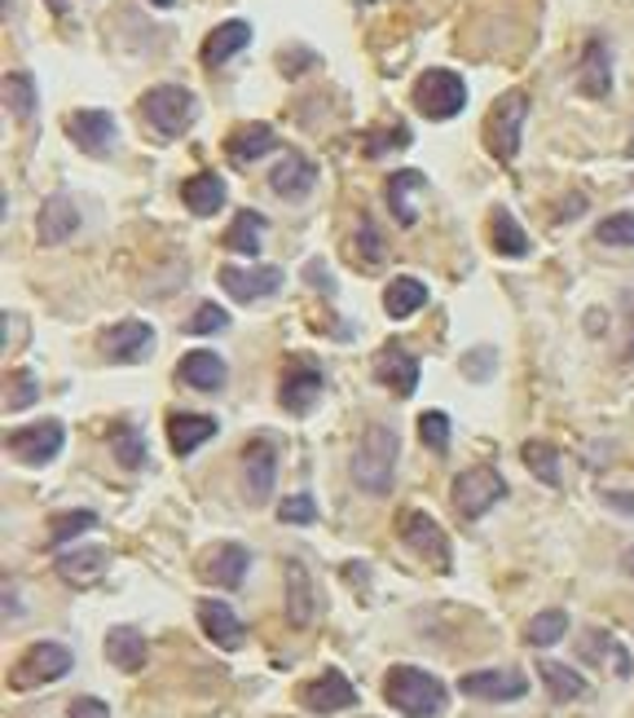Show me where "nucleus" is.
<instances>
[{
  "label": "nucleus",
  "mask_w": 634,
  "mask_h": 718,
  "mask_svg": "<svg viewBox=\"0 0 634 718\" xmlns=\"http://www.w3.org/2000/svg\"><path fill=\"white\" fill-rule=\"evenodd\" d=\"M102 352H106V362H146V357L155 352V330L146 322H120L106 330L102 339Z\"/></svg>",
  "instance_id": "2eb2a0df"
},
{
  "label": "nucleus",
  "mask_w": 634,
  "mask_h": 718,
  "mask_svg": "<svg viewBox=\"0 0 634 718\" xmlns=\"http://www.w3.org/2000/svg\"><path fill=\"white\" fill-rule=\"evenodd\" d=\"M524 120H529V93L511 89V93H502L494 102L489 124H485V146H489L494 159L511 164L520 155V128H524Z\"/></svg>",
  "instance_id": "20e7f679"
},
{
  "label": "nucleus",
  "mask_w": 634,
  "mask_h": 718,
  "mask_svg": "<svg viewBox=\"0 0 634 718\" xmlns=\"http://www.w3.org/2000/svg\"><path fill=\"white\" fill-rule=\"evenodd\" d=\"M494 251L498 256H529V238H524V229L516 225V216L511 212H494Z\"/></svg>",
  "instance_id": "58836bf2"
},
{
  "label": "nucleus",
  "mask_w": 634,
  "mask_h": 718,
  "mask_svg": "<svg viewBox=\"0 0 634 718\" xmlns=\"http://www.w3.org/2000/svg\"><path fill=\"white\" fill-rule=\"evenodd\" d=\"M577 89L586 98H608L612 93V58H608V45L603 41H586L581 49V63H577Z\"/></svg>",
  "instance_id": "412c9836"
},
{
  "label": "nucleus",
  "mask_w": 634,
  "mask_h": 718,
  "mask_svg": "<svg viewBox=\"0 0 634 718\" xmlns=\"http://www.w3.org/2000/svg\"><path fill=\"white\" fill-rule=\"evenodd\" d=\"M76 229H80V207H76V199H71V194H49L45 207H41V221H36L41 243H45V247H58V243H67Z\"/></svg>",
  "instance_id": "6ab92c4d"
},
{
  "label": "nucleus",
  "mask_w": 634,
  "mask_h": 718,
  "mask_svg": "<svg viewBox=\"0 0 634 718\" xmlns=\"http://www.w3.org/2000/svg\"><path fill=\"white\" fill-rule=\"evenodd\" d=\"M375 380H380L388 393L410 397V393L419 389V357H415L410 348H401V344L380 348V352H375Z\"/></svg>",
  "instance_id": "f8f14e48"
},
{
  "label": "nucleus",
  "mask_w": 634,
  "mask_h": 718,
  "mask_svg": "<svg viewBox=\"0 0 634 718\" xmlns=\"http://www.w3.org/2000/svg\"><path fill=\"white\" fill-rule=\"evenodd\" d=\"M304 278L317 287V291H327V295H336V278L327 273V265L322 260H308V269H304Z\"/></svg>",
  "instance_id": "3c124183"
},
{
  "label": "nucleus",
  "mask_w": 634,
  "mask_h": 718,
  "mask_svg": "<svg viewBox=\"0 0 634 718\" xmlns=\"http://www.w3.org/2000/svg\"><path fill=\"white\" fill-rule=\"evenodd\" d=\"M150 5H159V10H172V5H177V0H150Z\"/></svg>",
  "instance_id": "5fc2aeb1"
},
{
  "label": "nucleus",
  "mask_w": 634,
  "mask_h": 718,
  "mask_svg": "<svg viewBox=\"0 0 634 718\" xmlns=\"http://www.w3.org/2000/svg\"><path fill=\"white\" fill-rule=\"evenodd\" d=\"M564 635H568V613H564V608L537 613V617L529 621V630H524V639H529L533 648H551V643H559Z\"/></svg>",
  "instance_id": "4c0bfd02"
},
{
  "label": "nucleus",
  "mask_w": 634,
  "mask_h": 718,
  "mask_svg": "<svg viewBox=\"0 0 634 718\" xmlns=\"http://www.w3.org/2000/svg\"><path fill=\"white\" fill-rule=\"evenodd\" d=\"M603 503L616 507V512H625V516H634V498L630 494H603Z\"/></svg>",
  "instance_id": "603ef678"
},
{
  "label": "nucleus",
  "mask_w": 634,
  "mask_h": 718,
  "mask_svg": "<svg viewBox=\"0 0 634 718\" xmlns=\"http://www.w3.org/2000/svg\"><path fill=\"white\" fill-rule=\"evenodd\" d=\"M397 450H401L397 433L388 424H371L362 446L353 450V468H349L353 485L362 494H371V498H384L393 490V476H397Z\"/></svg>",
  "instance_id": "f03ea898"
},
{
  "label": "nucleus",
  "mask_w": 634,
  "mask_h": 718,
  "mask_svg": "<svg viewBox=\"0 0 634 718\" xmlns=\"http://www.w3.org/2000/svg\"><path fill=\"white\" fill-rule=\"evenodd\" d=\"M423 304H428V287H423L419 278H397V282L384 291V308H388V317H397V322L415 317Z\"/></svg>",
  "instance_id": "72a5a7b5"
},
{
  "label": "nucleus",
  "mask_w": 634,
  "mask_h": 718,
  "mask_svg": "<svg viewBox=\"0 0 634 718\" xmlns=\"http://www.w3.org/2000/svg\"><path fill=\"white\" fill-rule=\"evenodd\" d=\"M199 626H203V635H207L216 648H225V652H238L242 639H247L238 613H234L225 599H199Z\"/></svg>",
  "instance_id": "dca6fc26"
},
{
  "label": "nucleus",
  "mask_w": 634,
  "mask_h": 718,
  "mask_svg": "<svg viewBox=\"0 0 634 718\" xmlns=\"http://www.w3.org/2000/svg\"><path fill=\"white\" fill-rule=\"evenodd\" d=\"M415 190H428V177L415 172V168H401V172L388 181V207H393V216H397L401 225H415V221H419L415 199H410Z\"/></svg>",
  "instance_id": "2f4dec72"
},
{
  "label": "nucleus",
  "mask_w": 634,
  "mask_h": 718,
  "mask_svg": "<svg viewBox=\"0 0 634 718\" xmlns=\"http://www.w3.org/2000/svg\"><path fill=\"white\" fill-rule=\"evenodd\" d=\"M67 137L84 155H106L111 142H115V115H106V111H76L67 120Z\"/></svg>",
  "instance_id": "a211bd4d"
},
{
  "label": "nucleus",
  "mask_w": 634,
  "mask_h": 718,
  "mask_svg": "<svg viewBox=\"0 0 634 718\" xmlns=\"http://www.w3.org/2000/svg\"><path fill=\"white\" fill-rule=\"evenodd\" d=\"M322 393H327V375H317L313 367H295V371L282 375L278 402H282V411H291V415H308L317 402H322Z\"/></svg>",
  "instance_id": "f3484780"
},
{
  "label": "nucleus",
  "mask_w": 634,
  "mask_h": 718,
  "mask_svg": "<svg viewBox=\"0 0 634 718\" xmlns=\"http://www.w3.org/2000/svg\"><path fill=\"white\" fill-rule=\"evenodd\" d=\"M5 106H10V115H19L23 124L36 115V80H32L27 71L5 76Z\"/></svg>",
  "instance_id": "f704fd0d"
},
{
  "label": "nucleus",
  "mask_w": 634,
  "mask_h": 718,
  "mask_svg": "<svg viewBox=\"0 0 634 718\" xmlns=\"http://www.w3.org/2000/svg\"><path fill=\"white\" fill-rule=\"evenodd\" d=\"M384 696L406 718H441L450 709V687L419 665H393L384 678Z\"/></svg>",
  "instance_id": "f257e3e1"
},
{
  "label": "nucleus",
  "mask_w": 634,
  "mask_h": 718,
  "mask_svg": "<svg viewBox=\"0 0 634 718\" xmlns=\"http://www.w3.org/2000/svg\"><path fill=\"white\" fill-rule=\"evenodd\" d=\"M229 326V313L220 308V304H199V313L190 317V335H207V330H225Z\"/></svg>",
  "instance_id": "49530a36"
},
{
  "label": "nucleus",
  "mask_w": 634,
  "mask_h": 718,
  "mask_svg": "<svg viewBox=\"0 0 634 718\" xmlns=\"http://www.w3.org/2000/svg\"><path fill=\"white\" fill-rule=\"evenodd\" d=\"M111 450H115V459H120L128 472L146 468V437H141L133 424H115V433H111Z\"/></svg>",
  "instance_id": "c9c22d12"
},
{
  "label": "nucleus",
  "mask_w": 634,
  "mask_h": 718,
  "mask_svg": "<svg viewBox=\"0 0 634 718\" xmlns=\"http://www.w3.org/2000/svg\"><path fill=\"white\" fill-rule=\"evenodd\" d=\"M415 106H419V115H428V120H454V115L467 106V85H463V76H454V71H445V67L423 71L419 85H415Z\"/></svg>",
  "instance_id": "0eeeda50"
},
{
  "label": "nucleus",
  "mask_w": 634,
  "mask_h": 718,
  "mask_svg": "<svg viewBox=\"0 0 634 718\" xmlns=\"http://www.w3.org/2000/svg\"><path fill=\"white\" fill-rule=\"evenodd\" d=\"M273 146H278V137H273V128H269V124H242V128H234V137L225 142L229 164H238V168H247V164L264 159Z\"/></svg>",
  "instance_id": "a878e982"
},
{
  "label": "nucleus",
  "mask_w": 634,
  "mask_h": 718,
  "mask_svg": "<svg viewBox=\"0 0 634 718\" xmlns=\"http://www.w3.org/2000/svg\"><path fill=\"white\" fill-rule=\"evenodd\" d=\"M247 569H251V551L238 547V542H229V547H220V551L203 564V577L216 582L220 591H238V586L247 582Z\"/></svg>",
  "instance_id": "b1692460"
},
{
  "label": "nucleus",
  "mask_w": 634,
  "mask_h": 718,
  "mask_svg": "<svg viewBox=\"0 0 634 718\" xmlns=\"http://www.w3.org/2000/svg\"><path fill=\"white\" fill-rule=\"evenodd\" d=\"M537 674L551 692V700L568 705V700H581L586 696V678L573 670V665H559V661H537Z\"/></svg>",
  "instance_id": "473e14b6"
},
{
  "label": "nucleus",
  "mask_w": 634,
  "mask_h": 718,
  "mask_svg": "<svg viewBox=\"0 0 634 718\" xmlns=\"http://www.w3.org/2000/svg\"><path fill=\"white\" fill-rule=\"evenodd\" d=\"M463 371H467L472 380H489V375H494V348L467 352V357H463Z\"/></svg>",
  "instance_id": "09e8293b"
},
{
  "label": "nucleus",
  "mask_w": 634,
  "mask_h": 718,
  "mask_svg": "<svg viewBox=\"0 0 634 718\" xmlns=\"http://www.w3.org/2000/svg\"><path fill=\"white\" fill-rule=\"evenodd\" d=\"M247 45H251V23L229 19V23H220V27L203 41V63H207V67H220V63H229L234 54H242Z\"/></svg>",
  "instance_id": "393cba45"
},
{
  "label": "nucleus",
  "mask_w": 634,
  "mask_h": 718,
  "mask_svg": "<svg viewBox=\"0 0 634 718\" xmlns=\"http://www.w3.org/2000/svg\"><path fill=\"white\" fill-rule=\"evenodd\" d=\"M595 238L608 243V247H634V212H616V216L599 221Z\"/></svg>",
  "instance_id": "79ce46f5"
},
{
  "label": "nucleus",
  "mask_w": 634,
  "mask_h": 718,
  "mask_svg": "<svg viewBox=\"0 0 634 718\" xmlns=\"http://www.w3.org/2000/svg\"><path fill=\"white\" fill-rule=\"evenodd\" d=\"M264 229H269V221H264L256 207H242V212L234 216L229 234H225V247H229V251H238V256H260Z\"/></svg>",
  "instance_id": "7c9ffc66"
},
{
  "label": "nucleus",
  "mask_w": 634,
  "mask_h": 718,
  "mask_svg": "<svg viewBox=\"0 0 634 718\" xmlns=\"http://www.w3.org/2000/svg\"><path fill=\"white\" fill-rule=\"evenodd\" d=\"M278 485V450L269 441H251L242 455V490L251 503H269Z\"/></svg>",
  "instance_id": "ddd939ff"
},
{
  "label": "nucleus",
  "mask_w": 634,
  "mask_h": 718,
  "mask_svg": "<svg viewBox=\"0 0 634 718\" xmlns=\"http://www.w3.org/2000/svg\"><path fill=\"white\" fill-rule=\"evenodd\" d=\"M177 375L190 384V389H199V393H216V389H225V362L216 352H207V348H194V352H185L181 357V367H177Z\"/></svg>",
  "instance_id": "5701e85b"
},
{
  "label": "nucleus",
  "mask_w": 634,
  "mask_h": 718,
  "mask_svg": "<svg viewBox=\"0 0 634 718\" xmlns=\"http://www.w3.org/2000/svg\"><path fill=\"white\" fill-rule=\"evenodd\" d=\"M630 304H634V300H630ZM630 357H634V339H630Z\"/></svg>",
  "instance_id": "6e6d98bb"
},
{
  "label": "nucleus",
  "mask_w": 634,
  "mask_h": 718,
  "mask_svg": "<svg viewBox=\"0 0 634 718\" xmlns=\"http://www.w3.org/2000/svg\"><path fill=\"white\" fill-rule=\"evenodd\" d=\"M406 146H410V128H406V124H393V128L366 133V142H362V150H366L371 159H380V155H388V150H406Z\"/></svg>",
  "instance_id": "a19ab883"
},
{
  "label": "nucleus",
  "mask_w": 634,
  "mask_h": 718,
  "mask_svg": "<svg viewBox=\"0 0 634 718\" xmlns=\"http://www.w3.org/2000/svg\"><path fill=\"white\" fill-rule=\"evenodd\" d=\"M630 155H634V142H630Z\"/></svg>",
  "instance_id": "4d7b16f0"
},
{
  "label": "nucleus",
  "mask_w": 634,
  "mask_h": 718,
  "mask_svg": "<svg viewBox=\"0 0 634 718\" xmlns=\"http://www.w3.org/2000/svg\"><path fill=\"white\" fill-rule=\"evenodd\" d=\"M358 247H362V256H366L371 265H380V260H384V243H380V229H375V221H371V216H362Z\"/></svg>",
  "instance_id": "de8ad7c7"
},
{
  "label": "nucleus",
  "mask_w": 634,
  "mask_h": 718,
  "mask_svg": "<svg viewBox=\"0 0 634 718\" xmlns=\"http://www.w3.org/2000/svg\"><path fill=\"white\" fill-rule=\"evenodd\" d=\"M41 397V384L32 371H14L10 375V393H5V411H27Z\"/></svg>",
  "instance_id": "c03bdc74"
},
{
  "label": "nucleus",
  "mask_w": 634,
  "mask_h": 718,
  "mask_svg": "<svg viewBox=\"0 0 634 718\" xmlns=\"http://www.w3.org/2000/svg\"><path fill=\"white\" fill-rule=\"evenodd\" d=\"M216 419L212 415H172L168 419V446L177 450V455H194L199 446H207L212 437H216Z\"/></svg>",
  "instance_id": "bb28decb"
},
{
  "label": "nucleus",
  "mask_w": 634,
  "mask_h": 718,
  "mask_svg": "<svg viewBox=\"0 0 634 718\" xmlns=\"http://www.w3.org/2000/svg\"><path fill=\"white\" fill-rule=\"evenodd\" d=\"M63 446H67V428L58 419H45V424H32V428H19V433L5 437V450L27 468L54 463L63 455Z\"/></svg>",
  "instance_id": "6e6552de"
},
{
  "label": "nucleus",
  "mask_w": 634,
  "mask_h": 718,
  "mask_svg": "<svg viewBox=\"0 0 634 718\" xmlns=\"http://www.w3.org/2000/svg\"><path fill=\"white\" fill-rule=\"evenodd\" d=\"M299 705L308 714H344L358 705V687L344 678V670H327L299 687Z\"/></svg>",
  "instance_id": "9b49d317"
},
{
  "label": "nucleus",
  "mask_w": 634,
  "mask_h": 718,
  "mask_svg": "<svg viewBox=\"0 0 634 718\" xmlns=\"http://www.w3.org/2000/svg\"><path fill=\"white\" fill-rule=\"evenodd\" d=\"M71 718H111V705L98 696H76L71 700Z\"/></svg>",
  "instance_id": "8fccbe9b"
},
{
  "label": "nucleus",
  "mask_w": 634,
  "mask_h": 718,
  "mask_svg": "<svg viewBox=\"0 0 634 718\" xmlns=\"http://www.w3.org/2000/svg\"><path fill=\"white\" fill-rule=\"evenodd\" d=\"M89 529H98V516H93V512H63V516L54 520V529H49V542H54V547H67V542H76V538L89 534Z\"/></svg>",
  "instance_id": "ea45409f"
},
{
  "label": "nucleus",
  "mask_w": 634,
  "mask_h": 718,
  "mask_svg": "<svg viewBox=\"0 0 634 718\" xmlns=\"http://www.w3.org/2000/svg\"><path fill=\"white\" fill-rule=\"evenodd\" d=\"M419 437H423L428 450L445 455V450H450V415H445V411H428V415L419 419Z\"/></svg>",
  "instance_id": "37998d69"
},
{
  "label": "nucleus",
  "mask_w": 634,
  "mask_h": 718,
  "mask_svg": "<svg viewBox=\"0 0 634 718\" xmlns=\"http://www.w3.org/2000/svg\"><path fill=\"white\" fill-rule=\"evenodd\" d=\"M220 291L234 300V304H256V300H269L282 291V269L278 265H256V269H234V265H220Z\"/></svg>",
  "instance_id": "1a4fd4ad"
},
{
  "label": "nucleus",
  "mask_w": 634,
  "mask_h": 718,
  "mask_svg": "<svg viewBox=\"0 0 634 718\" xmlns=\"http://www.w3.org/2000/svg\"><path fill=\"white\" fill-rule=\"evenodd\" d=\"M106 657H111L115 670L137 674V670L146 665V635H141L137 626H115V630L106 635Z\"/></svg>",
  "instance_id": "c85d7f7f"
},
{
  "label": "nucleus",
  "mask_w": 634,
  "mask_h": 718,
  "mask_svg": "<svg viewBox=\"0 0 634 718\" xmlns=\"http://www.w3.org/2000/svg\"><path fill=\"white\" fill-rule=\"evenodd\" d=\"M71 665H76V657H71L67 643H54V639L32 643V648L19 657V665L10 670V687H14V692H32V687H41V683H58V678L71 674Z\"/></svg>",
  "instance_id": "39448f33"
},
{
  "label": "nucleus",
  "mask_w": 634,
  "mask_h": 718,
  "mask_svg": "<svg viewBox=\"0 0 634 718\" xmlns=\"http://www.w3.org/2000/svg\"><path fill=\"white\" fill-rule=\"evenodd\" d=\"M520 455H524V468H529L542 485H551V490L559 485V450H555V446H546V441H529Z\"/></svg>",
  "instance_id": "e433bc0d"
},
{
  "label": "nucleus",
  "mask_w": 634,
  "mask_h": 718,
  "mask_svg": "<svg viewBox=\"0 0 634 718\" xmlns=\"http://www.w3.org/2000/svg\"><path fill=\"white\" fill-rule=\"evenodd\" d=\"M181 199H185V207L194 216H216L225 207V181L216 172H199V177H190L181 186Z\"/></svg>",
  "instance_id": "c756f323"
},
{
  "label": "nucleus",
  "mask_w": 634,
  "mask_h": 718,
  "mask_svg": "<svg viewBox=\"0 0 634 718\" xmlns=\"http://www.w3.org/2000/svg\"><path fill=\"white\" fill-rule=\"evenodd\" d=\"M458 692L476 700H520L529 692V678L520 670H476L458 678Z\"/></svg>",
  "instance_id": "4468645a"
},
{
  "label": "nucleus",
  "mask_w": 634,
  "mask_h": 718,
  "mask_svg": "<svg viewBox=\"0 0 634 718\" xmlns=\"http://www.w3.org/2000/svg\"><path fill=\"white\" fill-rule=\"evenodd\" d=\"M278 520H286V525H313L317 520V503L308 494H291V498L278 503Z\"/></svg>",
  "instance_id": "a18cd8bd"
},
{
  "label": "nucleus",
  "mask_w": 634,
  "mask_h": 718,
  "mask_svg": "<svg viewBox=\"0 0 634 718\" xmlns=\"http://www.w3.org/2000/svg\"><path fill=\"white\" fill-rule=\"evenodd\" d=\"M401 542L410 547V551H419L423 560H432L441 573H450L454 569V556H450V538H445V529L428 516V512H406L401 516Z\"/></svg>",
  "instance_id": "9d476101"
},
{
  "label": "nucleus",
  "mask_w": 634,
  "mask_h": 718,
  "mask_svg": "<svg viewBox=\"0 0 634 718\" xmlns=\"http://www.w3.org/2000/svg\"><path fill=\"white\" fill-rule=\"evenodd\" d=\"M450 498H454V512L463 520H480L489 507H498L507 498V481H502L498 468H467V472L454 476Z\"/></svg>",
  "instance_id": "423d86ee"
},
{
  "label": "nucleus",
  "mask_w": 634,
  "mask_h": 718,
  "mask_svg": "<svg viewBox=\"0 0 634 718\" xmlns=\"http://www.w3.org/2000/svg\"><path fill=\"white\" fill-rule=\"evenodd\" d=\"M106 564H111V551L106 547H80V551H63L54 569L71 586H93V582H102Z\"/></svg>",
  "instance_id": "4be33fe9"
},
{
  "label": "nucleus",
  "mask_w": 634,
  "mask_h": 718,
  "mask_svg": "<svg viewBox=\"0 0 634 718\" xmlns=\"http://www.w3.org/2000/svg\"><path fill=\"white\" fill-rule=\"evenodd\" d=\"M141 115L150 120V128L159 137H181L199 120V98L181 85H159L141 98Z\"/></svg>",
  "instance_id": "7ed1b4c3"
},
{
  "label": "nucleus",
  "mask_w": 634,
  "mask_h": 718,
  "mask_svg": "<svg viewBox=\"0 0 634 718\" xmlns=\"http://www.w3.org/2000/svg\"><path fill=\"white\" fill-rule=\"evenodd\" d=\"M621 569H625V573H630V577H634V547H630V551H625V556H621Z\"/></svg>",
  "instance_id": "864d4df0"
},
{
  "label": "nucleus",
  "mask_w": 634,
  "mask_h": 718,
  "mask_svg": "<svg viewBox=\"0 0 634 718\" xmlns=\"http://www.w3.org/2000/svg\"><path fill=\"white\" fill-rule=\"evenodd\" d=\"M313 613H317V599H313V582H308V569L299 560L286 564V617L291 626H313Z\"/></svg>",
  "instance_id": "cd10ccee"
},
{
  "label": "nucleus",
  "mask_w": 634,
  "mask_h": 718,
  "mask_svg": "<svg viewBox=\"0 0 634 718\" xmlns=\"http://www.w3.org/2000/svg\"><path fill=\"white\" fill-rule=\"evenodd\" d=\"M269 186H273V194H282V199H308L313 186H317V164H313L308 155H295V150H291L282 164H273Z\"/></svg>",
  "instance_id": "aec40b11"
}]
</instances>
